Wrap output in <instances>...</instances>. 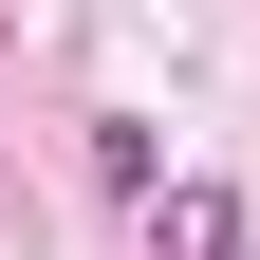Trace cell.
I'll return each mask as SVG.
<instances>
[{"label":"cell","instance_id":"cell-1","mask_svg":"<svg viewBox=\"0 0 260 260\" xmlns=\"http://www.w3.org/2000/svg\"><path fill=\"white\" fill-rule=\"evenodd\" d=\"M149 223H168V260H242V223H223V186H149Z\"/></svg>","mask_w":260,"mask_h":260}]
</instances>
